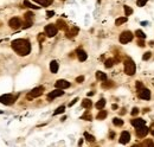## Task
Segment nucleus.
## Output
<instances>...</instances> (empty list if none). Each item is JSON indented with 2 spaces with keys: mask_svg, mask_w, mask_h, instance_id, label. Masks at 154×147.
<instances>
[{
  "mask_svg": "<svg viewBox=\"0 0 154 147\" xmlns=\"http://www.w3.org/2000/svg\"><path fill=\"white\" fill-rule=\"evenodd\" d=\"M142 112H144V113H147V112H149V108H145Z\"/></svg>",
  "mask_w": 154,
  "mask_h": 147,
  "instance_id": "49530a36",
  "label": "nucleus"
},
{
  "mask_svg": "<svg viewBox=\"0 0 154 147\" xmlns=\"http://www.w3.org/2000/svg\"><path fill=\"white\" fill-rule=\"evenodd\" d=\"M78 31L79 29L76 28V26H72V28L68 29V30L65 31V33H66V37L70 38V39H72V38H75L77 34H78Z\"/></svg>",
  "mask_w": 154,
  "mask_h": 147,
  "instance_id": "9b49d317",
  "label": "nucleus"
},
{
  "mask_svg": "<svg viewBox=\"0 0 154 147\" xmlns=\"http://www.w3.org/2000/svg\"><path fill=\"white\" fill-rule=\"evenodd\" d=\"M58 32V28H57V25L55 24H49L45 26V34L48 36V37H55L56 34Z\"/></svg>",
  "mask_w": 154,
  "mask_h": 147,
  "instance_id": "20e7f679",
  "label": "nucleus"
},
{
  "mask_svg": "<svg viewBox=\"0 0 154 147\" xmlns=\"http://www.w3.org/2000/svg\"><path fill=\"white\" fill-rule=\"evenodd\" d=\"M124 13H126V16H130V14L133 13V10H132L129 6L124 5Z\"/></svg>",
  "mask_w": 154,
  "mask_h": 147,
  "instance_id": "473e14b6",
  "label": "nucleus"
},
{
  "mask_svg": "<svg viewBox=\"0 0 154 147\" xmlns=\"http://www.w3.org/2000/svg\"><path fill=\"white\" fill-rule=\"evenodd\" d=\"M114 64H115V61H114V58H109V59H107V61L104 62L106 68H111Z\"/></svg>",
  "mask_w": 154,
  "mask_h": 147,
  "instance_id": "a878e982",
  "label": "nucleus"
},
{
  "mask_svg": "<svg viewBox=\"0 0 154 147\" xmlns=\"http://www.w3.org/2000/svg\"><path fill=\"white\" fill-rule=\"evenodd\" d=\"M133 37L134 34L130 31H123L122 33L120 34V43L121 44H127V43H129L133 39Z\"/></svg>",
  "mask_w": 154,
  "mask_h": 147,
  "instance_id": "39448f33",
  "label": "nucleus"
},
{
  "mask_svg": "<svg viewBox=\"0 0 154 147\" xmlns=\"http://www.w3.org/2000/svg\"><path fill=\"white\" fill-rule=\"evenodd\" d=\"M84 81V76H78L77 78H76V82L77 83H82Z\"/></svg>",
  "mask_w": 154,
  "mask_h": 147,
  "instance_id": "ea45409f",
  "label": "nucleus"
},
{
  "mask_svg": "<svg viewBox=\"0 0 154 147\" xmlns=\"http://www.w3.org/2000/svg\"><path fill=\"white\" fill-rule=\"evenodd\" d=\"M76 54H77V57H78V59L81 62L87 61V58H88V55H87L86 51H84V50H82V49H77Z\"/></svg>",
  "mask_w": 154,
  "mask_h": 147,
  "instance_id": "2eb2a0df",
  "label": "nucleus"
},
{
  "mask_svg": "<svg viewBox=\"0 0 154 147\" xmlns=\"http://www.w3.org/2000/svg\"><path fill=\"white\" fill-rule=\"evenodd\" d=\"M141 88H144V84H142V82H139V81H137L136 82V89L139 90V89H141Z\"/></svg>",
  "mask_w": 154,
  "mask_h": 147,
  "instance_id": "a19ab883",
  "label": "nucleus"
},
{
  "mask_svg": "<svg viewBox=\"0 0 154 147\" xmlns=\"http://www.w3.org/2000/svg\"><path fill=\"white\" fill-rule=\"evenodd\" d=\"M149 132H151V133H152V135H154V123H153V125H152L151 127H149Z\"/></svg>",
  "mask_w": 154,
  "mask_h": 147,
  "instance_id": "c03bdc74",
  "label": "nucleus"
},
{
  "mask_svg": "<svg viewBox=\"0 0 154 147\" xmlns=\"http://www.w3.org/2000/svg\"><path fill=\"white\" fill-rule=\"evenodd\" d=\"M123 114H126V109H124V108L121 109V115H123Z\"/></svg>",
  "mask_w": 154,
  "mask_h": 147,
  "instance_id": "a18cd8bd",
  "label": "nucleus"
},
{
  "mask_svg": "<svg viewBox=\"0 0 154 147\" xmlns=\"http://www.w3.org/2000/svg\"><path fill=\"white\" fill-rule=\"evenodd\" d=\"M56 25H57V28H58L59 30H63V31H66L69 29V26L66 25V23H65L64 20H62V19H58L57 23H56Z\"/></svg>",
  "mask_w": 154,
  "mask_h": 147,
  "instance_id": "dca6fc26",
  "label": "nucleus"
},
{
  "mask_svg": "<svg viewBox=\"0 0 154 147\" xmlns=\"http://www.w3.org/2000/svg\"><path fill=\"white\" fill-rule=\"evenodd\" d=\"M58 63L56 61H52L51 63H50V70H51V72H53V74H56V72L58 71Z\"/></svg>",
  "mask_w": 154,
  "mask_h": 147,
  "instance_id": "a211bd4d",
  "label": "nucleus"
},
{
  "mask_svg": "<svg viewBox=\"0 0 154 147\" xmlns=\"http://www.w3.org/2000/svg\"><path fill=\"white\" fill-rule=\"evenodd\" d=\"M96 78L99 79V81H101V82H103V81L107 79V75L102 71H97L96 72Z\"/></svg>",
  "mask_w": 154,
  "mask_h": 147,
  "instance_id": "6ab92c4d",
  "label": "nucleus"
},
{
  "mask_svg": "<svg viewBox=\"0 0 154 147\" xmlns=\"http://www.w3.org/2000/svg\"><path fill=\"white\" fill-rule=\"evenodd\" d=\"M64 94V91H63V89H59L57 88L56 90H53V91H51L50 94L48 95V100L49 101H52L53 99H56V97H58V96H62Z\"/></svg>",
  "mask_w": 154,
  "mask_h": 147,
  "instance_id": "f8f14e48",
  "label": "nucleus"
},
{
  "mask_svg": "<svg viewBox=\"0 0 154 147\" xmlns=\"http://www.w3.org/2000/svg\"><path fill=\"white\" fill-rule=\"evenodd\" d=\"M44 41H45L44 33H39V34H38V42H39V43H43Z\"/></svg>",
  "mask_w": 154,
  "mask_h": 147,
  "instance_id": "4c0bfd02",
  "label": "nucleus"
},
{
  "mask_svg": "<svg viewBox=\"0 0 154 147\" xmlns=\"http://www.w3.org/2000/svg\"><path fill=\"white\" fill-rule=\"evenodd\" d=\"M132 125H133L135 128L140 126H144L145 125V120L144 119H133L132 120Z\"/></svg>",
  "mask_w": 154,
  "mask_h": 147,
  "instance_id": "f3484780",
  "label": "nucleus"
},
{
  "mask_svg": "<svg viewBox=\"0 0 154 147\" xmlns=\"http://www.w3.org/2000/svg\"><path fill=\"white\" fill-rule=\"evenodd\" d=\"M136 71V66H135V63L133 62V59L130 58H126L124 59V72L127 75L133 76Z\"/></svg>",
  "mask_w": 154,
  "mask_h": 147,
  "instance_id": "f03ea898",
  "label": "nucleus"
},
{
  "mask_svg": "<svg viewBox=\"0 0 154 147\" xmlns=\"http://www.w3.org/2000/svg\"><path fill=\"white\" fill-rule=\"evenodd\" d=\"M33 18H34V14L32 12H26L25 13V17H24V23H23V28L24 29H27L30 26H32V23H33Z\"/></svg>",
  "mask_w": 154,
  "mask_h": 147,
  "instance_id": "0eeeda50",
  "label": "nucleus"
},
{
  "mask_svg": "<svg viewBox=\"0 0 154 147\" xmlns=\"http://www.w3.org/2000/svg\"><path fill=\"white\" fill-rule=\"evenodd\" d=\"M82 144H83V140H82V139H81V140L78 141V145H79V146H81V145H82Z\"/></svg>",
  "mask_w": 154,
  "mask_h": 147,
  "instance_id": "3c124183",
  "label": "nucleus"
},
{
  "mask_svg": "<svg viewBox=\"0 0 154 147\" xmlns=\"http://www.w3.org/2000/svg\"><path fill=\"white\" fill-rule=\"evenodd\" d=\"M137 114H139V108H136V107H135V108H133V109H132V115H133V116H135V115H137Z\"/></svg>",
  "mask_w": 154,
  "mask_h": 147,
  "instance_id": "58836bf2",
  "label": "nucleus"
},
{
  "mask_svg": "<svg viewBox=\"0 0 154 147\" xmlns=\"http://www.w3.org/2000/svg\"><path fill=\"white\" fill-rule=\"evenodd\" d=\"M136 44L139 45V46H140V48H145V42H144V39H142V38H139V39H137V42H136Z\"/></svg>",
  "mask_w": 154,
  "mask_h": 147,
  "instance_id": "c9c22d12",
  "label": "nucleus"
},
{
  "mask_svg": "<svg viewBox=\"0 0 154 147\" xmlns=\"http://www.w3.org/2000/svg\"><path fill=\"white\" fill-rule=\"evenodd\" d=\"M111 87H114V83H113V81H103V83H102V88H104V89H109V88H111Z\"/></svg>",
  "mask_w": 154,
  "mask_h": 147,
  "instance_id": "5701e85b",
  "label": "nucleus"
},
{
  "mask_svg": "<svg viewBox=\"0 0 154 147\" xmlns=\"http://www.w3.org/2000/svg\"><path fill=\"white\" fill-rule=\"evenodd\" d=\"M135 34L137 36V38H142V39H144V38H146V34H145L141 30H136V31H135Z\"/></svg>",
  "mask_w": 154,
  "mask_h": 147,
  "instance_id": "2f4dec72",
  "label": "nucleus"
},
{
  "mask_svg": "<svg viewBox=\"0 0 154 147\" xmlns=\"http://www.w3.org/2000/svg\"><path fill=\"white\" fill-rule=\"evenodd\" d=\"M148 0H137V6L139 7H142V6H145L146 5V3H147Z\"/></svg>",
  "mask_w": 154,
  "mask_h": 147,
  "instance_id": "e433bc0d",
  "label": "nucleus"
},
{
  "mask_svg": "<svg viewBox=\"0 0 154 147\" xmlns=\"http://www.w3.org/2000/svg\"><path fill=\"white\" fill-rule=\"evenodd\" d=\"M152 57V52H145L144 54V56H142V59H144V61H148V59L151 58Z\"/></svg>",
  "mask_w": 154,
  "mask_h": 147,
  "instance_id": "72a5a7b5",
  "label": "nucleus"
},
{
  "mask_svg": "<svg viewBox=\"0 0 154 147\" xmlns=\"http://www.w3.org/2000/svg\"><path fill=\"white\" fill-rule=\"evenodd\" d=\"M84 138H86V139L89 141V142H94V141H95V137H94V135H91V134H89L88 132H86V133H84Z\"/></svg>",
  "mask_w": 154,
  "mask_h": 147,
  "instance_id": "bb28decb",
  "label": "nucleus"
},
{
  "mask_svg": "<svg viewBox=\"0 0 154 147\" xmlns=\"http://www.w3.org/2000/svg\"><path fill=\"white\" fill-rule=\"evenodd\" d=\"M55 86H56V88H59V89H66L70 87V82L65 81V79H58L56 82Z\"/></svg>",
  "mask_w": 154,
  "mask_h": 147,
  "instance_id": "ddd939ff",
  "label": "nucleus"
},
{
  "mask_svg": "<svg viewBox=\"0 0 154 147\" xmlns=\"http://www.w3.org/2000/svg\"><path fill=\"white\" fill-rule=\"evenodd\" d=\"M46 14H48V17L50 18V17H52V16L55 14V12H53V11H48V12H46Z\"/></svg>",
  "mask_w": 154,
  "mask_h": 147,
  "instance_id": "37998d69",
  "label": "nucleus"
},
{
  "mask_svg": "<svg viewBox=\"0 0 154 147\" xmlns=\"http://www.w3.org/2000/svg\"><path fill=\"white\" fill-rule=\"evenodd\" d=\"M8 25H10V28H12L13 30H18L19 28L23 26V23H21V20L19 18H12V19H10V21H8Z\"/></svg>",
  "mask_w": 154,
  "mask_h": 147,
  "instance_id": "1a4fd4ad",
  "label": "nucleus"
},
{
  "mask_svg": "<svg viewBox=\"0 0 154 147\" xmlns=\"http://www.w3.org/2000/svg\"><path fill=\"white\" fill-rule=\"evenodd\" d=\"M91 106H92V103H91V101H90L89 99H84L82 101V107H83V108L90 109V108H91Z\"/></svg>",
  "mask_w": 154,
  "mask_h": 147,
  "instance_id": "aec40b11",
  "label": "nucleus"
},
{
  "mask_svg": "<svg viewBox=\"0 0 154 147\" xmlns=\"http://www.w3.org/2000/svg\"><path fill=\"white\" fill-rule=\"evenodd\" d=\"M94 95V91H90V92H88V96H92Z\"/></svg>",
  "mask_w": 154,
  "mask_h": 147,
  "instance_id": "8fccbe9b",
  "label": "nucleus"
},
{
  "mask_svg": "<svg viewBox=\"0 0 154 147\" xmlns=\"http://www.w3.org/2000/svg\"><path fill=\"white\" fill-rule=\"evenodd\" d=\"M36 3H38L39 5L41 6H49V5H51L53 3V0H34Z\"/></svg>",
  "mask_w": 154,
  "mask_h": 147,
  "instance_id": "4be33fe9",
  "label": "nucleus"
},
{
  "mask_svg": "<svg viewBox=\"0 0 154 147\" xmlns=\"http://www.w3.org/2000/svg\"><path fill=\"white\" fill-rule=\"evenodd\" d=\"M113 109H117V104H113V107H111Z\"/></svg>",
  "mask_w": 154,
  "mask_h": 147,
  "instance_id": "09e8293b",
  "label": "nucleus"
},
{
  "mask_svg": "<svg viewBox=\"0 0 154 147\" xmlns=\"http://www.w3.org/2000/svg\"><path fill=\"white\" fill-rule=\"evenodd\" d=\"M77 101H78V99L76 97V99H74V100H72V101H71V102L69 103V106H70V107H72V106H74V104H75L76 102H77Z\"/></svg>",
  "mask_w": 154,
  "mask_h": 147,
  "instance_id": "79ce46f5",
  "label": "nucleus"
},
{
  "mask_svg": "<svg viewBox=\"0 0 154 147\" xmlns=\"http://www.w3.org/2000/svg\"><path fill=\"white\" fill-rule=\"evenodd\" d=\"M64 110H65V107H64V106L58 107V108H57V109L55 110V113H53V115H58V114L64 113Z\"/></svg>",
  "mask_w": 154,
  "mask_h": 147,
  "instance_id": "7c9ffc66",
  "label": "nucleus"
},
{
  "mask_svg": "<svg viewBox=\"0 0 154 147\" xmlns=\"http://www.w3.org/2000/svg\"><path fill=\"white\" fill-rule=\"evenodd\" d=\"M128 20L127 19V17H121V18H117L116 21H115V25H117V26H120L121 24H124L126 21Z\"/></svg>",
  "mask_w": 154,
  "mask_h": 147,
  "instance_id": "393cba45",
  "label": "nucleus"
},
{
  "mask_svg": "<svg viewBox=\"0 0 154 147\" xmlns=\"http://www.w3.org/2000/svg\"><path fill=\"white\" fill-rule=\"evenodd\" d=\"M137 95H139V97L142 99V100H149L151 99V91L146 88L139 89V90H137Z\"/></svg>",
  "mask_w": 154,
  "mask_h": 147,
  "instance_id": "9d476101",
  "label": "nucleus"
},
{
  "mask_svg": "<svg viewBox=\"0 0 154 147\" xmlns=\"http://www.w3.org/2000/svg\"><path fill=\"white\" fill-rule=\"evenodd\" d=\"M82 120H87V121H91L92 120V116H91V114L89 113V112H87L84 115H82V117H81Z\"/></svg>",
  "mask_w": 154,
  "mask_h": 147,
  "instance_id": "c756f323",
  "label": "nucleus"
},
{
  "mask_svg": "<svg viewBox=\"0 0 154 147\" xmlns=\"http://www.w3.org/2000/svg\"><path fill=\"white\" fill-rule=\"evenodd\" d=\"M18 99V95H12V94H5V95L0 96V102L4 103V104H13L16 102V100Z\"/></svg>",
  "mask_w": 154,
  "mask_h": 147,
  "instance_id": "7ed1b4c3",
  "label": "nucleus"
},
{
  "mask_svg": "<svg viewBox=\"0 0 154 147\" xmlns=\"http://www.w3.org/2000/svg\"><path fill=\"white\" fill-rule=\"evenodd\" d=\"M104 106H106V100L104 99H101L100 101H97V103H96V108H97V109H103Z\"/></svg>",
  "mask_w": 154,
  "mask_h": 147,
  "instance_id": "b1692460",
  "label": "nucleus"
},
{
  "mask_svg": "<svg viewBox=\"0 0 154 147\" xmlns=\"http://www.w3.org/2000/svg\"><path fill=\"white\" fill-rule=\"evenodd\" d=\"M140 146H154V142L152 140H146L145 142L140 144Z\"/></svg>",
  "mask_w": 154,
  "mask_h": 147,
  "instance_id": "f704fd0d",
  "label": "nucleus"
},
{
  "mask_svg": "<svg viewBox=\"0 0 154 147\" xmlns=\"http://www.w3.org/2000/svg\"><path fill=\"white\" fill-rule=\"evenodd\" d=\"M113 123L115 125V126L120 127V126H122V125H123V121L121 119H119V117H114V119H113Z\"/></svg>",
  "mask_w": 154,
  "mask_h": 147,
  "instance_id": "cd10ccee",
  "label": "nucleus"
},
{
  "mask_svg": "<svg viewBox=\"0 0 154 147\" xmlns=\"http://www.w3.org/2000/svg\"><path fill=\"white\" fill-rule=\"evenodd\" d=\"M43 92H44V87H37V88L32 89V90L27 94V99L32 100V99H34V97H39Z\"/></svg>",
  "mask_w": 154,
  "mask_h": 147,
  "instance_id": "423d86ee",
  "label": "nucleus"
},
{
  "mask_svg": "<svg viewBox=\"0 0 154 147\" xmlns=\"http://www.w3.org/2000/svg\"><path fill=\"white\" fill-rule=\"evenodd\" d=\"M24 6L30 7V8H34V10H38V8H39V6H34V5H32L29 0H25V1H24Z\"/></svg>",
  "mask_w": 154,
  "mask_h": 147,
  "instance_id": "c85d7f7f",
  "label": "nucleus"
},
{
  "mask_svg": "<svg viewBox=\"0 0 154 147\" xmlns=\"http://www.w3.org/2000/svg\"><path fill=\"white\" fill-rule=\"evenodd\" d=\"M107 115H108V113H107V110H103V109H101L99 112V114H97V120H104L107 117Z\"/></svg>",
  "mask_w": 154,
  "mask_h": 147,
  "instance_id": "412c9836",
  "label": "nucleus"
},
{
  "mask_svg": "<svg viewBox=\"0 0 154 147\" xmlns=\"http://www.w3.org/2000/svg\"><path fill=\"white\" fill-rule=\"evenodd\" d=\"M11 46L19 56H27L31 52V44L27 39H23V38L14 39L11 43Z\"/></svg>",
  "mask_w": 154,
  "mask_h": 147,
  "instance_id": "f257e3e1",
  "label": "nucleus"
},
{
  "mask_svg": "<svg viewBox=\"0 0 154 147\" xmlns=\"http://www.w3.org/2000/svg\"><path fill=\"white\" fill-rule=\"evenodd\" d=\"M130 140V134H129V132H127V130H124V132H122L121 133V135H120V142L121 144H127L128 141Z\"/></svg>",
  "mask_w": 154,
  "mask_h": 147,
  "instance_id": "4468645a",
  "label": "nucleus"
},
{
  "mask_svg": "<svg viewBox=\"0 0 154 147\" xmlns=\"http://www.w3.org/2000/svg\"><path fill=\"white\" fill-rule=\"evenodd\" d=\"M114 135H115V134H114V133H113V132H111V133H110V134H109V137H110V139H113V138H114Z\"/></svg>",
  "mask_w": 154,
  "mask_h": 147,
  "instance_id": "de8ad7c7",
  "label": "nucleus"
},
{
  "mask_svg": "<svg viewBox=\"0 0 154 147\" xmlns=\"http://www.w3.org/2000/svg\"><path fill=\"white\" fill-rule=\"evenodd\" d=\"M148 132H149V128L146 127L145 125L144 126H140V127H136V130H135L137 138H145L148 134Z\"/></svg>",
  "mask_w": 154,
  "mask_h": 147,
  "instance_id": "6e6552de",
  "label": "nucleus"
}]
</instances>
